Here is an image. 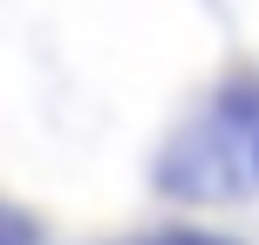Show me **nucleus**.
I'll use <instances>...</instances> for the list:
<instances>
[{
  "label": "nucleus",
  "instance_id": "f257e3e1",
  "mask_svg": "<svg viewBox=\"0 0 259 245\" xmlns=\"http://www.w3.org/2000/svg\"><path fill=\"white\" fill-rule=\"evenodd\" d=\"M150 245H239V238H211V232H170V238H150Z\"/></svg>",
  "mask_w": 259,
  "mask_h": 245
},
{
  "label": "nucleus",
  "instance_id": "f03ea898",
  "mask_svg": "<svg viewBox=\"0 0 259 245\" xmlns=\"http://www.w3.org/2000/svg\"><path fill=\"white\" fill-rule=\"evenodd\" d=\"M252 177H259V123H252Z\"/></svg>",
  "mask_w": 259,
  "mask_h": 245
},
{
  "label": "nucleus",
  "instance_id": "7ed1b4c3",
  "mask_svg": "<svg viewBox=\"0 0 259 245\" xmlns=\"http://www.w3.org/2000/svg\"><path fill=\"white\" fill-rule=\"evenodd\" d=\"M0 245H14V238H0Z\"/></svg>",
  "mask_w": 259,
  "mask_h": 245
}]
</instances>
